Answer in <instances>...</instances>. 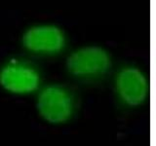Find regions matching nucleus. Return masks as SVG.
<instances>
[{
	"mask_svg": "<svg viewBox=\"0 0 156 146\" xmlns=\"http://www.w3.org/2000/svg\"><path fill=\"white\" fill-rule=\"evenodd\" d=\"M35 105L39 116L45 122L62 125L74 115L76 96L68 87L53 83L38 90Z\"/></svg>",
	"mask_w": 156,
	"mask_h": 146,
	"instance_id": "f257e3e1",
	"label": "nucleus"
},
{
	"mask_svg": "<svg viewBox=\"0 0 156 146\" xmlns=\"http://www.w3.org/2000/svg\"><path fill=\"white\" fill-rule=\"evenodd\" d=\"M111 67L108 52L99 46H85L73 51L66 60V68L79 79H95L104 76Z\"/></svg>",
	"mask_w": 156,
	"mask_h": 146,
	"instance_id": "f03ea898",
	"label": "nucleus"
},
{
	"mask_svg": "<svg viewBox=\"0 0 156 146\" xmlns=\"http://www.w3.org/2000/svg\"><path fill=\"white\" fill-rule=\"evenodd\" d=\"M41 82L39 71L26 61L14 60L0 68V86L11 94H33L40 89Z\"/></svg>",
	"mask_w": 156,
	"mask_h": 146,
	"instance_id": "7ed1b4c3",
	"label": "nucleus"
},
{
	"mask_svg": "<svg viewBox=\"0 0 156 146\" xmlns=\"http://www.w3.org/2000/svg\"><path fill=\"white\" fill-rule=\"evenodd\" d=\"M114 91L118 99L126 106L136 107L146 101L149 83L140 68L127 65L117 71L114 78Z\"/></svg>",
	"mask_w": 156,
	"mask_h": 146,
	"instance_id": "20e7f679",
	"label": "nucleus"
},
{
	"mask_svg": "<svg viewBox=\"0 0 156 146\" xmlns=\"http://www.w3.org/2000/svg\"><path fill=\"white\" fill-rule=\"evenodd\" d=\"M23 45L29 52L55 55L66 46V36L61 28L52 24L35 26L23 33Z\"/></svg>",
	"mask_w": 156,
	"mask_h": 146,
	"instance_id": "39448f33",
	"label": "nucleus"
}]
</instances>
